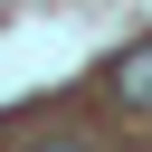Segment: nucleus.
<instances>
[{
  "label": "nucleus",
  "instance_id": "2",
  "mask_svg": "<svg viewBox=\"0 0 152 152\" xmlns=\"http://www.w3.org/2000/svg\"><path fill=\"white\" fill-rule=\"evenodd\" d=\"M38 152H86V142H38Z\"/></svg>",
  "mask_w": 152,
  "mask_h": 152
},
{
  "label": "nucleus",
  "instance_id": "1",
  "mask_svg": "<svg viewBox=\"0 0 152 152\" xmlns=\"http://www.w3.org/2000/svg\"><path fill=\"white\" fill-rule=\"evenodd\" d=\"M114 104H133V114H152V48H133V57H114Z\"/></svg>",
  "mask_w": 152,
  "mask_h": 152
}]
</instances>
